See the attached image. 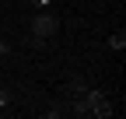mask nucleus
I'll use <instances>...</instances> for the list:
<instances>
[{
    "mask_svg": "<svg viewBox=\"0 0 126 119\" xmlns=\"http://www.w3.org/2000/svg\"><path fill=\"white\" fill-rule=\"evenodd\" d=\"M7 102H11V95L4 91V88H0V109H7Z\"/></svg>",
    "mask_w": 126,
    "mask_h": 119,
    "instance_id": "nucleus-4",
    "label": "nucleus"
},
{
    "mask_svg": "<svg viewBox=\"0 0 126 119\" xmlns=\"http://www.w3.org/2000/svg\"><path fill=\"white\" fill-rule=\"evenodd\" d=\"M109 46H112V49H119V53L126 49V32H123V28H119V32H116L112 39H109Z\"/></svg>",
    "mask_w": 126,
    "mask_h": 119,
    "instance_id": "nucleus-3",
    "label": "nucleus"
},
{
    "mask_svg": "<svg viewBox=\"0 0 126 119\" xmlns=\"http://www.w3.org/2000/svg\"><path fill=\"white\" fill-rule=\"evenodd\" d=\"M60 32V21L53 18L49 11L46 14H35V21H32V39H53Z\"/></svg>",
    "mask_w": 126,
    "mask_h": 119,
    "instance_id": "nucleus-1",
    "label": "nucleus"
},
{
    "mask_svg": "<svg viewBox=\"0 0 126 119\" xmlns=\"http://www.w3.org/2000/svg\"><path fill=\"white\" fill-rule=\"evenodd\" d=\"M84 102H88V116H98V119H109L112 116V105H109V98L102 91H84Z\"/></svg>",
    "mask_w": 126,
    "mask_h": 119,
    "instance_id": "nucleus-2",
    "label": "nucleus"
},
{
    "mask_svg": "<svg viewBox=\"0 0 126 119\" xmlns=\"http://www.w3.org/2000/svg\"><path fill=\"white\" fill-rule=\"evenodd\" d=\"M35 4H39V7H49V4H53V0H35Z\"/></svg>",
    "mask_w": 126,
    "mask_h": 119,
    "instance_id": "nucleus-6",
    "label": "nucleus"
},
{
    "mask_svg": "<svg viewBox=\"0 0 126 119\" xmlns=\"http://www.w3.org/2000/svg\"><path fill=\"white\" fill-rule=\"evenodd\" d=\"M0 56H7V42L4 39H0Z\"/></svg>",
    "mask_w": 126,
    "mask_h": 119,
    "instance_id": "nucleus-5",
    "label": "nucleus"
}]
</instances>
